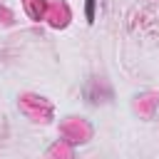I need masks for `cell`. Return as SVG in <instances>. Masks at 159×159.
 <instances>
[{
  "label": "cell",
  "mask_w": 159,
  "mask_h": 159,
  "mask_svg": "<svg viewBox=\"0 0 159 159\" xmlns=\"http://www.w3.org/2000/svg\"><path fill=\"white\" fill-rule=\"evenodd\" d=\"M87 20H94V0H87Z\"/></svg>",
  "instance_id": "obj_1"
}]
</instances>
